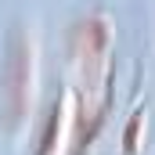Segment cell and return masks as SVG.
I'll list each match as a JSON object with an SVG mask.
<instances>
[{
    "instance_id": "cell-1",
    "label": "cell",
    "mask_w": 155,
    "mask_h": 155,
    "mask_svg": "<svg viewBox=\"0 0 155 155\" xmlns=\"http://www.w3.org/2000/svg\"><path fill=\"white\" fill-rule=\"evenodd\" d=\"M25 83H29V54L25 47L15 51V65H11V94H15V112H22L25 105Z\"/></svg>"
}]
</instances>
